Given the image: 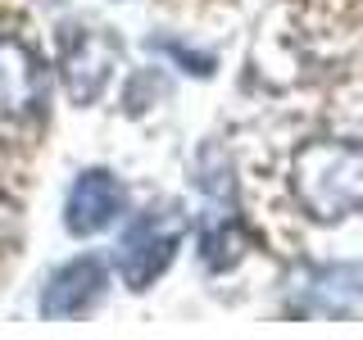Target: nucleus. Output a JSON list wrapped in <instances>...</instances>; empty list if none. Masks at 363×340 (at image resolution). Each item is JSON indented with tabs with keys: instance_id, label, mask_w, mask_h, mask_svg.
I'll list each match as a JSON object with an SVG mask.
<instances>
[{
	"instance_id": "2",
	"label": "nucleus",
	"mask_w": 363,
	"mask_h": 340,
	"mask_svg": "<svg viewBox=\"0 0 363 340\" xmlns=\"http://www.w3.org/2000/svg\"><path fill=\"white\" fill-rule=\"evenodd\" d=\"M182 249V213L177 209H150L136 213L132 227L113 245V268H118L123 286L150 290L168 268H173Z\"/></svg>"
},
{
	"instance_id": "9",
	"label": "nucleus",
	"mask_w": 363,
	"mask_h": 340,
	"mask_svg": "<svg viewBox=\"0 0 363 340\" xmlns=\"http://www.w3.org/2000/svg\"><path fill=\"white\" fill-rule=\"evenodd\" d=\"M41 5H64V0H41Z\"/></svg>"
},
{
	"instance_id": "6",
	"label": "nucleus",
	"mask_w": 363,
	"mask_h": 340,
	"mask_svg": "<svg viewBox=\"0 0 363 340\" xmlns=\"http://www.w3.org/2000/svg\"><path fill=\"white\" fill-rule=\"evenodd\" d=\"M105 286H109V268L100 264L96 254L68 259V264H60L41 286V317H50V322L86 317L105 300Z\"/></svg>"
},
{
	"instance_id": "8",
	"label": "nucleus",
	"mask_w": 363,
	"mask_h": 340,
	"mask_svg": "<svg viewBox=\"0 0 363 340\" xmlns=\"http://www.w3.org/2000/svg\"><path fill=\"white\" fill-rule=\"evenodd\" d=\"M241 259H245V232H241V222L218 218L209 232L200 236V264L209 268V272H227V268L241 264Z\"/></svg>"
},
{
	"instance_id": "1",
	"label": "nucleus",
	"mask_w": 363,
	"mask_h": 340,
	"mask_svg": "<svg viewBox=\"0 0 363 340\" xmlns=\"http://www.w3.org/2000/svg\"><path fill=\"white\" fill-rule=\"evenodd\" d=\"M291 196L313 222L332 227L363 213V141L309 136L291 150Z\"/></svg>"
},
{
	"instance_id": "3",
	"label": "nucleus",
	"mask_w": 363,
	"mask_h": 340,
	"mask_svg": "<svg viewBox=\"0 0 363 340\" xmlns=\"http://www.w3.org/2000/svg\"><path fill=\"white\" fill-rule=\"evenodd\" d=\"M118 64H123V41L109 28L77 23V28H68L60 37V82H64V96L77 109H91L105 96Z\"/></svg>"
},
{
	"instance_id": "5",
	"label": "nucleus",
	"mask_w": 363,
	"mask_h": 340,
	"mask_svg": "<svg viewBox=\"0 0 363 340\" xmlns=\"http://www.w3.org/2000/svg\"><path fill=\"white\" fill-rule=\"evenodd\" d=\"M45 100V64L37 45L0 32V123H23Z\"/></svg>"
},
{
	"instance_id": "7",
	"label": "nucleus",
	"mask_w": 363,
	"mask_h": 340,
	"mask_svg": "<svg viewBox=\"0 0 363 340\" xmlns=\"http://www.w3.org/2000/svg\"><path fill=\"white\" fill-rule=\"evenodd\" d=\"M123 209H128V186L109 168H82L64 200V227L73 236H96L118 222Z\"/></svg>"
},
{
	"instance_id": "4",
	"label": "nucleus",
	"mask_w": 363,
	"mask_h": 340,
	"mask_svg": "<svg viewBox=\"0 0 363 340\" xmlns=\"http://www.w3.org/2000/svg\"><path fill=\"white\" fill-rule=\"evenodd\" d=\"M350 304H363V259L359 264H300L286 277V309L295 317L309 313H340Z\"/></svg>"
}]
</instances>
